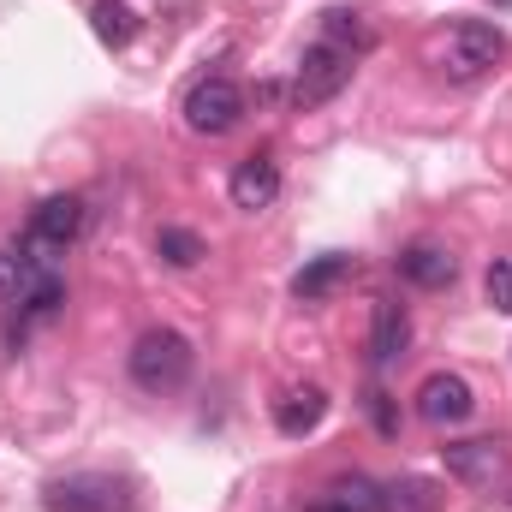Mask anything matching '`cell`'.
Segmentation results:
<instances>
[{"mask_svg":"<svg viewBox=\"0 0 512 512\" xmlns=\"http://www.w3.org/2000/svg\"><path fill=\"white\" fill-rule=\"evenodd\" d=\"M501 54H507V36H501L495 24L471 18V24H459V30L447 36V48H441V72H447L453 84H471V78H483Z\"/></svg>","mask_w":512,"mask_h":512,"instance_id":"5","label":"cell"},{"mask_svg":"<svg viewBox=\"0 0 512 512\" xmlns=\"http://www.w3.org/2000/svg\"><path fill=\"white\" fill-rule=\"evenodd\" d=\"M507 501H512V495H507Z\"/></svg>","mask_w":512,"mask_h":512,"instance_id":"25","label":"cell"},{"mask_svg":"<svg viewBox=\"0 0 512 512\" xmlns=\"http://www.w3.org/2000/svg\"><path fill=\"white\" fill-rule=\"evenodd\" d=\"M405 340H411L405 304H399V298H382V304H376V322H370V358H376V364H393V358L405 352Z\"/></svg>","mask_w":512,"mask_h":512,"instance_id":"13","label":"cell"},{"mask_svg":"<svg viewBox=\"0 0 512 512\" xmlns=\"http://www.w3.org/2000/svg\"><path fill=\"white\" fill-rule=\"evenodd\" d=\"M227 191H233V209H245V215H256V209H268V203L280 197V167H274L268 155H245Z\"/></svg>","mask_w":512,"mask_h":512,"instance_id":"10","label":"cell"},{"mask_svg":"<svg viewBox=\"0 0 512 512\" xmlns=\"http://www.w3.org/2000/svg\"><path fill=\"white\" fill-rule=\"evenodd\" d=\"M30 274H36V262L24 251H0V298H24V286H30Z\"/></svg>","mask_w":512,"mask_h":512,"instance_id":"19","label":"cell"},{"mask_svg":"<svg viewBox=\"0 0 512 512\" xmlns=\"http://www.w3.org/2000/svg\"><path fill=\"white\" fill-rule=\"evenodd\" d=\"M322 42H334V48H346V54H370L376 48V30L358 18V12H346V6H334V12H322Z\"/></svg>","mask_w":512,"mask_h":512,"instance_id":"14","label":"cell"},{"mask_svg":"<svg viewBox=\"0 0 512 512\" xmlns=\"http://www.w3.org/2000/svg\"><path fill=\"white\" fill-rule=\"evenodd\" d=\"M78 233H84V203L66 197V191H60V197H42L36 215H30V233H24V256H30L36 268H54Z\"/></svg>","mask_w":512,"mask_h":512,"instance_id":"3","label":"cell"},{"mask_svg":"<svg viewBox=\"0 0 512 512\" xmlns=\"http://www.w3.org/2000/svg\"><path fill=\"white\" fill-rule=\"evenodd\" d=\"M90 30L102 36V48H126L131 36H137V12H131L126 0H96L90 6Z\"/></svg>","mask_w":512,"mask_h":512,"instance_id":"15","label":"cell"},{"mask_svg":"<svg viewBox=\"0 0 512 512\" xmlns=\"http://www.w3.org/2000/svg\"><path fill=\"white\" fill-rule=\"evenodd\" d=\"M382 512H435V489L423 477H405L382 495Z\"/></svg>","mask_w":512,"mask_h":512,"instance_id":"18","label":"cell"},{"mask_svg":"<svg viewBox=\"0 0 512 512\" xmlns=\"http://www.w3.org/2000/svg\"><path fill=\"white\" fill-rule=\"evenodd\" d=\"M370 417H376V429H382V435H399V411H393V399H387L382 387L370 393Z\"/></svg>","mask_w":512,"mask_h":512,"instance_id":"22","label":"cell"},{"mask_svg":"<svg viewBox=\"0 0 512 512\" xmlns=\"http://www.w3.org/2000/svg\"><path fill=\"white\" fill-rule=\"evenodd\" d=\"M441 459H447V477H459L471 489H495L507 477V447L501 441H453V447H441Z\"/></svg>","mask_w":512,"mask_h":512,"instance_id":"8","label":"cell"},{"mask_svg":"<svg viewBox=\"0 0 512 512\" xmlns=\"http://www.w3.org/2000/svg\"><path fill=\"white\" fill-rule=\"evenodd\" d=\"M48 512H137L126 477H108V471H78V477H60L48 489Z\"/></svg>","mask_w":512,"mask_h":512,"instance_id":"4","label":"cell"},{"mask_svg":"<svg viewBox=\"0 0 512 512\" xmlns=\"http://www.w3.org/2000/svg\"><path fill=\"white\" fill-rule=\"evenodd\" d=\"M352 274H358V262H352V256H340V251H334V256H316V262H304V268L292 274V292H298L304 304H316V298L340 292Z\"/></svg>","mask_w":512,"mask_h":512,"instance_id":"12","label":"cell"},{"mask_svg":"<svg viewBox=\"0 0 512 512\" xmlns=\"http://www.w3.org/2000/svg\"><path fill=\"white\" fill-rule=\"evenodd\" d=\"M155 256H161L167 268H197V262H203V239H197L191 227H161V233H155Z\"/></svg>","mask_w":512,"mask_h":512,"instance_id":"17","label":"cell"},{"mask_svg":"<svg viewBox=\"0 0 512 512\" xmlns=\"http://www.w3.org/2000/svg\"><path fill=\"white\" fill-rule=\"evenodd\" d=\"M18 304H24V316H36V322H48V316H54V310L66 304V280H60L54 268H36Z\"/></svg>","mask_w":512,"mask_h":512,"instance_id":"16","label":"cell"},{"mask_svg":"<svg viewBox=\"0 0 512 512\" xmlns=\"http://www.w3.org/2000/svg\"><path fill=\"white\" fill-rule=\"evenodd\" d=\"M322 417H328V393H322V387H292L286 399H274V429H280L286 441L316 435Z\"/></svg>","mask_w":512,"mask_h":512,"instance_id":"9","label":"cell"},{"mask_svg":"<svg viewBox=\"0 0 512 512\" xmlns=\"http://www.w3.org/2000/svg\"><path fill=\"white\" fill-rule=\"evenodd\" d=\"M328 495H334V501H346L352 512H382V489H376L370 477H340Z\"/></svg>","mask_w":512,"mask_h":512,"instance_id":"20","label":"cell"},{"mask_svg":"<svg viewBox=\"0 0 512 512\" xmlns=\"http://www.w3.org/2000/svg\"><path fill=\"white\" fill-rule=\"evenodd\" d=\"M304 512H352V507H346V501H334V495H322V501H310Z\"/></svg>","mask_w":512,"mask_h":512,"instance_id":"23","label":"cell"},{"mask_svg":"<svg viewBox=\"0 0 512 512\" xmlns=\"http://www.w3.org/2000/svg\"><path fill=\"white\" fill-rule=\"evenodd\" d=\"M453 274H459V262L441 251V245H405L399 251V280H411V286H423V292H441V286H453Z\"/></svg>","mask_w":512,"mask_h":512,"instance_id":"11","label":"cell"},{"mask_svg":"<svg viewBox=\"0 0 512 512\" xmlns=\"http://www.w3.org/2000/svg\"><path fill=\"white\" fill-rule=\"evenodd\" d=\"M495 6H512V0H495Z\"/></svg>","mask_w":512,"mask_h":512,"instance_id":"24","label":"cell"},{"mask_svg":"<svg viewBox=\"0 0 512 512\" xmlns=\"http://www.w3.org/2000/svg\"><path fill=\"white\" fill-rule=\"evenodd\" d=\"M483 298H489V310L512 316V262H489V274H483Z\"/></svg>","mask_w":512,"mask_h":512,"instance_id":"21","label":"cell"},{"mask_svg":"<svg viewBox=\"0 0 512 512\" xmlns=\"http://www.w3.org/2000/svg\"><path fill=\"white\" fill-rule=\"evenodd\" d=\"M126 370L143 393H173V387H185V376H191V340L179 328H149L131 346Z\"/></svg>","mask_w":512,"mask_h":512,"instance_id":"1","label":"cell"},{"mask_svg":"<svg viewBox=\"0 0 512 512\" xmlns=\"http://www.w3.org/2000/svg\"><path fill=\"white\" fill-rule=\"evenodd\" d=\"M239 120H245V90H239L233 78H203V84H191V96H185V126L197 131V137H227Z\"/></svg>","mask_w":512,"mask_h":512,"instance_id":"6","label":"cell"},{"mask_svg":"<svg viewBox=\"0 0 512 512\" xmlns=\"http://www.w3.org/2000/svg\"><path fill=\"white\" fill-rule=\"evenodd\" d=\"M471 411H477V399H471V382H465V376H453V370L423 376V387H417V417H423V423L453 429V423H465Z\"/></svg>","mask_w":512,"mask_h":512,"instance_id":"7","label":"cell"},{"mask_svg":"<svg viewBox=\"0 0 512 512\" xmlns=\"http://www.w3.org/2000/svg\"><path fill=\"white\" fill-rule=\"evenodd\" d=\"M352 72H358V54H346V48H334V42H310L304 48V60H298V72H292V108L298 114H310V108H322V102H334L346 84H352Z\"/></svg>","mask_w":512,"mask_h":512,"instance_id":"2","label":"cell"}]
</instances>
